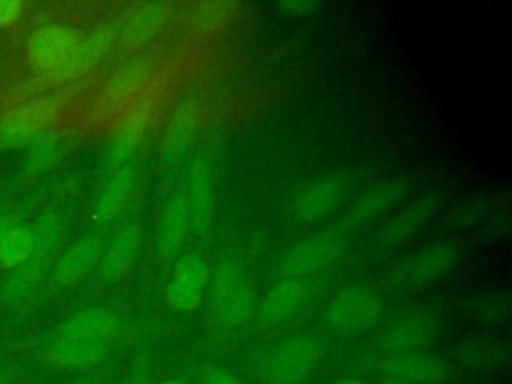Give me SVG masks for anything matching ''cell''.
<instances>
[{"instance_id": "cell-12", "label": "cell", "mask_w": 512, "mask_h": 384, "mask_svg": "<svg viewBox=\"0 0 512 384\" xmlns=\"http://www.w3.org/2000/svg\"><path fill=\"white\" fill-rule=\"evenodd\" d=\"M142 248V230L136 222L116 230L100 258V276L104 282H118L130 274Z\"/></svg>"}, {"instance_id": "cell-16", "label": "cell", "mask_w": 512, "mask_h": 384, "mask_svg": "<svg viewBox=\"0 0 512 384\" xmlns=\"http://www.w3.org/2000/svg\"><path fill=\"white\" fill-rule=\"evenodd\" d=\"M344 200V188L338 180H314L304 184L292 198V212L300 220H320Z\"/></svg>"}, {"instance_id": "cell-28", "label": "cell", "mask_w": 512, "mask_h": 384, "mask_svg": "<svg viewBox=\"0 0 512 384\" xmlns=\"http://www.w3.org/2000/svg\"><path fill=\"white\" fill-rule=\"evenodd\" d=\"M160 384H184V382H182V380H174V378H172V380H164V382H160Z\"/></svg>"}, {"instance_id": "cell-30", "label": "cell", "mask_w": 512, "mask_h": 384, "mask_svg": "<svg viewBox=\"0 0 512 384\" xmlns=\"http://www.w3.org/2000/svg\"><path fill=\"white\" fill-rule=\"evenodd\" d=\"M74 384H94L92 380H80V382H74Z\"/></svg>"}, {"instance_id": "cell-22", "label": "cell", "mask_w": 512, "mask_h": 384, "mask_svg": "<svg viewBox=\"0 0 512 384\" xmlns=\"http://www.w3.org/2000/svg\"><path fill=\"white\" fill-rule=\"evenodd\" d=\"M166 20V4L158 2H148V4H138L134 10H130L120 28L118 34L122 36L124 42H142L148 36L156 34L158 28H162Z\"/></svg>"}, {"instance_id": "cell-5", "label": "cell", "mask_w": 512, "mask_h": 384, "mask_svg": "<svg viewBox=\"0 0 512 384\" xmlns=\"http://www.w3.org/2000/svg\"><path fill=\"white\" fill-rule=\"evenodd\" d=\"M382 312V298L372 286H348L340 290L326 308L328 324L344 334L370 328Z\"/></svg>"}, {"instance_id": "cell-1", "label": "cell", "mask_w": 512, "mask_h": 384, "mask_svg": "<svg viewBox=\"0 0 512 384\" xmlns=\"http://www.w3.org/2000/svg\"><path fill=\"white\" fill-rule=\"evenodd\" d=\"M118 320L108 308H86L70 316L48 340L46 362L56 370L94 368L114 346Z\"/></svg>"}, {"instance_id": "cell-23", "label": "cell", "mask_w": 512, "mask_h": 384, "mask_svg": "<svg viewBox=\"0 0 512 384\" xmlns=\"http://www.w3.org/2000/svg\"><path fill=\"white\" fill-rule=\"evenodd\" d=\"M434 212V202L430 198H418L414 204H410L406 210H402L396 218H392L378 234V244L390 246L402 242L406 236L416 232Z\"/></svg>"}, {"instance_id": "cell-3", "label": "cell", "mask_w": 512, "mask_h": 384, "mask_svg": "<svg viewBox=\"0 0 512 384\" xmlns=\"http://www.w3.org/2000/svg\"><path fill=\"white\" fill-rule=\"evenodd\" d=\"M324 344L312 336H292L276 344L260 362L262 384H302L318 368Z\"/></svg>"}, {"instance_id": "cell-19", "label": "cell", "mask_w": 512, "mask_h": 384, "mask_svg": "<svg viewBox=\"0 0 512 384\" xmlns=\"http://www.w3.org/2000/svg\"><path fill=\"white\" fill-rule=\"evenodd\" d=\"M458 260V248L450 242H436L432 246H426L420 250L410 268H408V280L416 286L430 284L438 278H442Z\"/></svg>"}, {"instance_id": "cell-8", "label": "cell", "mask_w": 512, "mask_h": 384, "mask_svg": "<svg viewBox=\"0 0 512 384\" xmlns=\"http://www.w3.org/2000/svg\"><path fill=\"white\" fill-rule=\"evenodd\" d=\"M216 174V160L210 154L198 156L190 166L182 188L190 216V234H202L210 226L216 200Z\"/></svg>"}, {"instance_id": "cell-29", "label": "cell", "mask_w": 512, "mask_h": 384, "mask_svg": "<svg viewBox=\"0 0 512 384\" xmlns=\"http://www.w3.org/2000/svg\"><path fill=\"white\" fill-rule=\"evenodd\" d=\"M0 384H6V378H4V372L0 370Z\"/></svg>"}, {"instance_id": "cell-25", "label": "cell", "mask_w": 512, "mask_h": 384, "mask_svg": "<svg viewBox=\"0 0 512 384\" xmlns=\"http://www.w3.org/2000/svg\"><path fill=\"white\" fill-rule=\"evenodd\" d=\"M26 6L20 0H0V28L12 26L24 14Z\"/></svg>"}, {"instance_id": "cell-13", "label": "cell", "mask_w": 512, "mask_h": 384, "mask_svg": "<svg viewBox=\"0 0 512 384\" xmlns=\"http://www.w3.org/2000/svg\"><path fill=\"white\" fill-rule=\"evenodd\" d=\"M388 378L400 380L404 384H438L448 374V364L436 356L422 352L390 354L384 362Z\"/></svg>"}, {"instance_id": "cell-24", "label": "cell", "mask_w": 512, "mask_h": 384, "mask_svg": "<svg viewBox=\"0 0 512 384\" xmlns=\"http://www.w3.org/2000/svg\"><path fill=\"white\" fill-rule=\"evenodd\" d=\"M202 384H244V380L226 368L208 366L202 370Z\"/></svg>"}, {"instance_id": "cell-10", "label": "cell", "mask_w": 512, "mask_h": 384, "mask_svg": "<svg viewBox=\"0 0 512 384\" xmlns=\"http://www.w3.org/2000/svg\"><path fill=\"white\" fill-rule=\"evenodd\" d=\"M188 234H190V216H188L186 198L180 190L164 204L156 222L154 248H156L158 260L162 262L176 260V256H180V250Z\"/></svg>"}, {"instance_id": "cell-2", "label": "cell", "mask_w": 512, "mask_h": 384, "mask_svg": "<svg viewBox=\"0 0 512 384\" xmlns=\"http://www.w3.org/2000/svg\"><path fill=\"white\" fill-rule=\"evenodd\" d=\"M206 296L210 316L220 328H236L244 324L256 308L252 284L236 262H220L210 272Z\"/></svg>"}, {"instance_id": "cell-18", "label": "cell", "mask_w": 512, "mask_h": 384, "mask_svg": "<svg viewBox=\"0 0 512 384\" xmlns=\"http://www.w3.org/2000/svg\"><path fill=\"white\" fill-rule=\"evenodd\" d=\"M136 188V172L132 166H122L118 168L108 184L104 186L102 194L96 200L94 206V216L98 222H110L116 220L126 206L130 204V198Z\"/></svg>"}, {"instance_id": "cell-14", "label": "cell", "mask_w": 512, "mask_h": 384, "mask_svg": "<svg viewBox=\"0 0 512 384\" xmlns=\"http://www.w3.org/2000/svg\"><path fill=\"white\" fill-rule=\"evenodd\" d=\"M112 34L114 32L110 28L98 26L90 34L80 36V42H78L76 50L72 52V56L68 58V62L58 72H54L52 76H48L44 80H48L50 84H60V82H68V80L84 76L106 54L108 46L112 44Z\"/></svg>"}, {"instance_id": "cell-6", "label": "cell", "mask_w": 512, "mask_h": 384, "mask_svg": "<svg viewBox=\"0 0 512 384\" xmlns=\"http://www.w3.org/2000/svg\"><path fill=\"white\" fill-rule=\"evenodd\" d=\"M344 248L340 232H322L298 240L282 258V278H312L330 266Z\"/></svg>"}, {"instance_id": "cell-27", "label": "cell", "mask_w": 512, "mask_h": 384, "mask_svg": "<svg viewBox=\"0 0 512 384\" xmlns=\"http://www.w3.org/2000/svg\"><path fill=\"white\" fill-rule=\"evenodd\" d=\"M380 384H404V382H400V380H394V378H386V380H382Z\"/></svg>"}, {"instance_id": "cell-4", "label": "cell", "mask_w": 512, "mask_h": 384, "mask_svg": "<svg viewBox=\"0 0 512 384\" xmlns=\"http://www.w3.org/2000/svg\"><path fill=\"white\" fill-rule=\"evenodd\" d=\"M80 42V32L62 22H48L32 30L26 44L28 66L44 80L58 72Z\"/></svg>"}, {"instance_id": "cell-11", "label": "cell", "mask_w": 512, "mask_h": 384, "mask_svg": "<svg viewBox=\"0 0 512 384\" xmlns=\"http://www.w3.org/2000/svg\"><path fill=\"white\" fill-rule=\"evenodd\" d=\"M104 252L102 238L98 234H84L72 246H68L56 266H54V282L60 288H72L82 282L98 264Z\"/></svg>"}, {"instance_id": "cell-7", "label": "cell", "mask_w": 512, "mask_h": 384, "mask_svg": "<svg viewBox=\"0 0 512 384\" xmlns=\"http://www.w3.org/2000/svg\"><path fill=\"white\" fill-rule=\"evenodd\" d=\"M210 268L198 254H182L166 284V306L172 312H192L206 298Z\"/></svg>"}, {"instance_id": "cell-9", "label": "cell", "mask_w": 512, "mask_h": 384, "mask_svg": "<svg viewBox=\"0 0 512 384\" xmlns=\"http://www.w3.org/2000/svg\"><path fill=\"white\" fill-rule=\"evenodd\" d=\"M318 280L312 278H282L260 302L258 316L266 326L280 324L298 314L314 296Z\"/></svg>"}, {"instance_id": "cell-26", "label": "cell", "mask_w": 512, "mask_h": 384, "mask_svg": "<svg viewBox=\"0 0 512 384\" xmlns=\"http://www.w3.org/2000/svg\"><path fill=\"white\" fill-rule=\"evenodd\" d=\"M336 384H368V382L358 380V378H344V380H340V382H336Z\"/></svg>"}, {"instance_id": "cell-15", "label": "cell", "mask_w": 512, "mask_h": 384, "mask_svg": "<svg viewBox=\"0 0 512 384\" xmlns=\"http://www.w3.org/2000/svg\"><path fill=\"white\" fill-rule=\"evenodd\" d=\"M438 332V322L432 314L412 312L398 320L384 336V346L390 354H406L420 352V348L428 346Z\"/></svg>"}, {"instance_id": "cell-17", "label": "cell", "mask_w": 512, "mask_h": 384, "mask_svg": "<svg viewBox=\"0 0 512 384\" xmlns=\"http://www.w3.org/2000/svg\"><path fill=\"white\" fill-rule=\"evenodd\" d=\"M48 262L50 258L46 256L30 254L20 266L14 268V272L2 286V302L6 304V308H18L32 298L44 278Z\"/></svg>"}, {"instance_id": "cell-20", "label": "cell", "mask_w": 512, "mask_h": 384, "mask_svg": "<svg viewBox=\"0 0 512 384\" xmlns=\"http://www.w3.org/2000/svg\"><path fill=\"white\" fill-rule=\"evenodd\" d=\"M404 192H406V184L400 180L374 186L354 204V208L350 212V222L354 226H364V224H370V222L382 218L386 212H390L400 202Z\"/></svg>"}, {"instance_id": "cell-21", "label": "cell", "mask_w": 512, "mask_h": 384, "mask_svg": "<svg viewBox=\"0 0 512 384\" xmlns=\"http://www.w3.org/2000/svg\"><path fill=\"white\" fill-rule=\"evenodd\" d=\"M32 252V230L16 216L0 218V270H14Z\"/></svg>"}]
</instances>
